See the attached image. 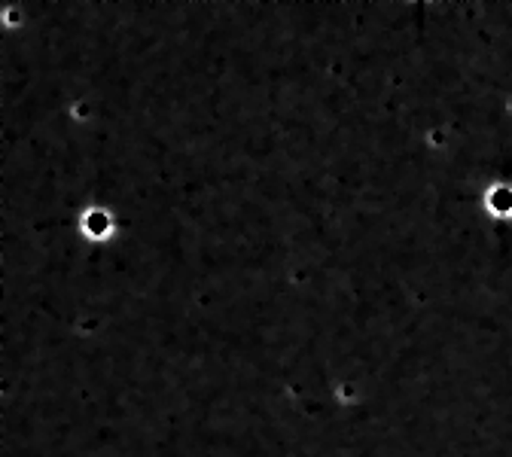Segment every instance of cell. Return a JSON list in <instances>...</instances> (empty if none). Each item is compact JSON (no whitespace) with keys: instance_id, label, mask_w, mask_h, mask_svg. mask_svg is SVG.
<instances>
[{"instance_id":"cell-1","label":"cell","mask_w":512,"mask_h":457,"mask_svg":"<svg viewBox=\"0 0 512 457\" xmlns=\"http://www.w3.org/2000/svg\"><path fill=\"white\" fill-rule=\"evenodd\" d=\"M77 232L89 247H107L119 238V216L110 205L92 202L77 214Z\"/></svg>"},{"instance_id":"cell-2","label":"cell","mask_w":512,"mask_h":457,"mask_svg":"<svg viewBox=\"0 0 512 457\" xmlns=\"http://www.w3.org/2000/svg\"><path fill=\"white\" fill-rule=\"evenodd\" d=\"M482 207L491 220L509 223L512 220V183L509 180H491L482 189Z\"/></svg>"}]
</instances>
